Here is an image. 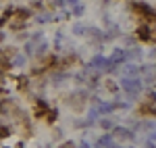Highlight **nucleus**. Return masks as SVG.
Instances as JSON below:
<instances>
[{"instance_id": "1", "label": "nucleus", "mask_w": 156, "mask_h": 148, "mask_svg": "<svg viewBox=\"0 0 156 148\" xmlns=\"http://www.w3.org/2000/svg\"><path fill=\"white\" fill-rule=\"evenodd\" d=\"M140 84H142V81H140L137 77H123V79H121V88H123L129 96H135V94L140 92V88H142Z\"/></svg>"}, {"instance_id": "2", "label": "nucleus", "mask_w": 156, "mask_h": 148, "mask_svg": "<svg viewBox=\"0 0 156 148\" xmlns=\"http://www.w3.org/2000/svg\"><path fill=\"white\" fill-rule=\"evenodd\" d=\"M150 34H152V31H150V27H140V29H137V38H140V40H152V36H150Z\"/></svg>"}, {"instance_id": "3", "label": "nucleus", "mask_w": 156, "mask_h": 148, "mask_svg": "<svg viewBox=\"0 0 156 148\" xmlns=\"http://www.w3.org/2000/svg\"><path fill=\"white\" fill-rule=\"evenodd\" d=\"M115 134L121 136V138H125V140H131V138H133V134L129 132V129H125V127H117V129H115Z\"/></svg>"}, {"instance_id": "4", "label": "nucleus", "mask_w": 156, "mask_h": 148, "mask_svg": "<svg viewBox=\"0 0 156 148\" xmlns=\"http://www.w3.org/2000/svg\"><path fill=\"white\" fill-rule=\"evenodd\" d=\"M23 63H25V56H23V54H17V56L12 59V65H15V67H19V65H23Z\"/></svg>"}, {"instance_id": "5", "label": "nucleus", "mask_w": 156, "mask_h": 148, "mask_svg": "<svg viewBox=\"0 0 156 148\" xmlns=\"http://www.w3.org/2000/svg\"><path fill=\"white\" fill-rule=\"evenodd\" d=\"M73 31H75L77 36H81V34H83V31H85V27H83V25H79V23H77V25H75V27H73Z\"/></svg>"}, {"instance_id": "6", "label": "nucleus", "mask_w": 156, "mask_h": 148, "mask_svg": "<svg viewBox=\"0 0 156 148\" xmlns=\"http://www.w3.org/2000/svg\"><path fill=\"white\" fill-rule=\"evenodd\" d=\"M9 132H11V129H9V127H6V125H4V127H2V125H0V138H6V136H11V134H9Z\"/></svg>"}, {"instance_id": "7", "label": "nucleus", "mask_w": 156, "mask_h": 148, "mask_svg": "<svg viewBox=\"0 0 156 148\" xmlns=\"http://www.w3.org/2000/svg\"><path fill=\"white\" fill-rule=\"evenodd\" d=\"M106 90H108V92H117V86H115V81H106Z\"/></svg>"}, {"instance_id": "8", "label": "nucleus", "mask_w": 156, "mask_h": 148, "mask_svg": "<svg viewBox=\"0 0 156 148\" xmlns=\"http://www.w3.org/2000/svg\"><path fill=\"white\" fill-rule=\"evenodd\" d=\"M100 125H102V127H112V123H110L108 119H104V121H102V123H100Z\"/></svg>"}, {"instance_id": "9", "label": "nucleus", "mask_w": 156, "mask_h": 148, "mask_svg": "<svg viewBox=\"0 0 156 148\" xmlns=\"http://www.w3.org/2000/svg\"><path fill=\"white\" fill-rule=\"evenodd\" d=\"M60 148H75V146H73V142H65V144H62Z\"/></svg>"}, {"instance_id": "10", "label": "nucleus", "mask_w": 156, "mask_h": 148, "mask_svg": "<svg viewBox=\"0 0 156 148\" xmlns=\"http://www.w3.org/2000/svg\"><path fill=\"white\" fill-rule=\"evenodd\" d=\"M52 4H56V6H62L65 2H62V0H52Z\"/></svg>"}, {"instance_id": "11", "label": "nucleus", "mask_w": 156, "mask_h": 148, "mask_svg": "<svg viewBox=\"0 0 156 148\" xmlns=\"http://www.w3.org/2000/svg\"><path fill=\"white\" fill-rule=\"evenodd\" d=\"M146 148H156V146L152 144V140H150V142H146Z\"/></svg>"}, {"instance_id": "12", "label": "nucleus", "mask_w": 156, "mask_h": 148, "mask_svg": "<svg viewBox=\"0 0 156 148\" xmlns=\"http://www.w3.org/2000/svg\"><path fill=\"white\" fill-rule=\"evenodd\" d=\"M67 2H69V4H77V0H67Z\"/></svg>"}, {"instance_id": "13", "label": "nucleus", "mask_w": 156, "mask_h": 148, "mask_svg": "<svg viewBox=\"0 0 156 148\" xmlns=\"http://www.w3.org/2000/svg\"><path fill=\"white\" fill-rule=\"evenodd\" d=\"M79 148H90V146H87V144H81V146H79Z\"/></svg>"}]
</instances>
